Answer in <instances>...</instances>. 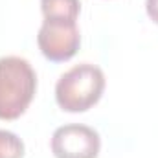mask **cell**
<instances>
[{"instance_id":"1","label":"cell","mask_w":158,"mask_h":158,"mask_svg":"<svg viewBox=\"0 0 158 158\" xmlns=\"http://www.w3.org/2000/svg\"><path fill=\"white\" fill-rule=\"evenodd\" d=\"M37 92V74L33 66L19 57H0V119L20 118Z\"/></svg>"},{"instance_id":"2","label":"cell","mask_w":158,"mask_h":158,"mask_svg":"<svg viewBox=\"0 0 158 158\" xmlns=\"http://www.w3.org/2000/svg\"><path fill=\"white\" fill-rule=\"evenodd\" d=\"M105 74L99 66L81 63L64 72L55 85V101L64 112H86L103 96Z\"/></svg>"},{"instance_id":"3","label":"cell","mask_w":158,"mask_h":158,"mask_svg":"<svg viewBox=\"0 0 158 158\" xmlns=\"http://www.w3.org/2000/svg\"><path fill=\"white\" fill-rule=\"evenodd\" d=\"M101 149L99 134L81 123H68L52 134V153L55 158H98Z\"/></svg>"},{"instance_id":"4","label":"cell","mask_w":158,"mask_h":158,"mask_svg":"<svg viewBox=\"0 0 158 158\" xmlns=\"http://www.w3.org/2000/svg\"><path fill=\"white\" fill-rule=\"evenodd\" d=\"M40 53L52 63H66L77 53L81 46V33L77 24L42 20L37 33Z\"/></svg>"},{"instance_id":"5","label":"cell","mask_w":158,"mask_h":158,"mask_svg":"<svg viewBox=\"0 0 158 158\" xmlns=\"http://www.w3.org/2000/svg\"><path fill=\"white\" fill-rule=\"evenodd\" d=\"M40 11L44 20L77 24L81 2L79 0H40Z\"/></svg>"},{"instance_id":"6","label":"cell","mask_w":158,"mask_h":158,"mask_svg":"<svg viewBox=\"0 0 158 158\" xmlns=\"http://www.w3.org/2000/svg\"><path fill=\"white\" fill-rule=\"evenodd\" d=\"M0 158H24V142L6 129H0Z\"/></svg>"},{"instance_id":"7","label":"cell","mask_w":158,"mask_h":158,"mask_svg":"<svg viewBox=\"0 0 158 158\" xmlns=\"http://www.w3.org/2000/svg\"><path fill=\"white\" fill-rule=\"evenodd\" d=\"M145 11H147V17L158 24V0H145Z\"/></svg>"}]
</instances>
